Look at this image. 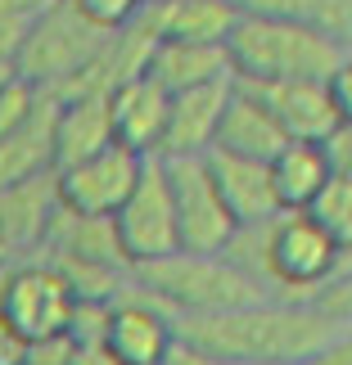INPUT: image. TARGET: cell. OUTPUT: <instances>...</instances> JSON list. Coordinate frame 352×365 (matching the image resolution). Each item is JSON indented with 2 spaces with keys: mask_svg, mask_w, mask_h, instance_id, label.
Listing matches in <instances>:
<instances>
[{
  "mask_svg": "<svg viewBox=\"0 0 352 365\" xmlns=\"http://www.w3.org/2000/svg\"><path fill=\"white\" fill-rule=\"evenodd\" d=\"M172 329L181 339L199 343L208 356L221 365L235 361H307L321 343L352 334L343 320L321 316L307 302L285 298H253L226 307V312H203V316H172Z\"/></svg>",
  "mask_w": 352,
  "mask_h": 365,
  "instance_id": "1",
  "label": "cell"
},
{
  "mask_svg": "<svg viewBox=\"0 0 352 365\" xmlns=\"http://www.w3.org/2000/svg\"><path fill=\"white\" fill-rule=\"evenodd\" d=\"M226 59L235 81H298L330 73L352 59V41L326 36L316 27H298L285 19H262V14H239L226 32Z\"/></svg>",
  "mask_w": 352,
  "mask_h": 365,
  "instance_id": "2",
  "label": "cell"
},
{
  "mask_svg": "<svg viewBox=\"0 0 352 365\" xmlns=\"http://www.w3.org/2000/svg\"><path fill=\"white\" fill-rule=\"evenodd\" d=\"M131 284L140 293H149L167 316H203V312H226V307L253 302V298H271L226 252H186V248L131 266Z\"/></svg>",
  "mask_w": 352,
  "mask_h": 365,
  "instance_id": "3",
  "label": "cell"
},
{
  "mask_svg": "<svg viewBox=\"0 0 352 365\" xmlns=\"http://www.w3.org/2000/svg\"><path fill=\"white\" fill-rule=\"evenodd\" d=\"M109 36L114 32L91 23L73 0H50L41 9V19L32 23L27 41L19 46V54H14V73L41 86L46 95H68L86 77V68L100 59Z\"/></svg>",
  "mask_w": 352,
  "mask_h": 365,
  "instance_id": "4",
  "label": "cell"
},
{
  "mask_svg": "<svg viewBox=\"0 0 352 365\" xmlns=\"http://www.w3.org/2000/svg\"><path fill=\"white\" fill-rule=\"evenodd\" d=\"M348 262V248L334 244L298 207H280L262 221V284L271 298L307 302L321 279Z\"/></svg>",
  "mask_w": 352,
  "mask_h": 365,
  "instance_id": "5",
  "label": "cell"
},
{
  "mask_svg": "<svg viewBox=\"0 0 352 365\" xmlns=\"http://www.w3.org/2000/svg\"><path fill=\"white\" fill-rule=\"evenodd\" d=\"M73 302L77 293L68 289V279L36 252L0 266V325L14 343L36 347L50 339H68Z\"/></svg>",
  "mask_w": 352,
  "mask_h": 365,
  "instance_id": "6",
  "label": "cell"
},
{
  "mask_svg": "<svg viewBox=\"0 0 352 365\" xmlns=\"http://www.w3.org/2000/svg\"><path fill=\"white\" fill-rule=\"evenodd\" d=\"M172 194V217H176V248L186 252H221L235 235V217L226 212L221 194L208 176L203 158H159Z\"/></svg>",
  "mask_w": 352,
  "mask_h": 365,
  "instance_id": "7",
  "label": "cell"
},
{
  "mask_svg": "<svg viewBox=\"0 0 352 365\" xmlns=\"http://www.w3.org/2000/svg\"><path fill=\"white\" fill-rule=\"evenodd\" d=\"M140 167H145V158H140L136 149L109 140V145H100L95 153H86V158H77L68 167H54V190H59V203L68 212L114 217L122 207V199L131 194Z\"/></svg>",
  "mask_w": 352,
  "mask_h": 365,
  "instance_id": "8",
  "label": "cell"
},
{
  "mask_svg": "<svg viewBox=\"0 0 352 365\" xmlns=\"http://www.w3.org/2000/svg\"><path fill=\"white\" fill-rule=\"evenodd\" d=\"M114 230L118 244L126 252V262H154L176 252V217H172V194H167V176L159 158H145L131 194L122 199V207L114 212Z\"/></svg>",
  "mask_w": 352,
  "mask_h": 365,
  "instance_id": "9",
  "label": "cell"
},
{
  "mask_svg": "<svg viewBox=\"0 0 352 365\" xmlns=\"http://www.w3.org/2000/svg\"><path fill=\"white\" fill-rule=\"evenodd\" d=\"M239 86H248L266 108H271V118L280 122V131H285L289 140H321V135H330L339 122H352V113L334 100L330 77L326 81H316V77H298V81H239Z\"/></svg>",
  "mask_w": 352,
  "mask_h": 365,
  "instance_id": "10",
  "label": "cell"
},
{
  "mask_svg": "<svg viewBox=\"0 0 352 365\" xmlns=\"http://www.w3.org/2000/svg\"><path fill=\"white\" fill-rule=\"evenodd\" d=\"M172 339H176L172 316L126 279V289L109 302V325H104V343L118 352V361L122 365H159L167 356V347H172Z\"/></svg>",
  "mask_w": 352,
  "mask_h": 365,
  "instance_id": "11",
  "label": "cell"
},
{
  "mask_svg": "<svg viewBox=\"0 0 352 365\" xmlns=\"http://www.w3.org/2000/svg\"><path fill=\"white\" fill-rule=\"evenodd\" d=\"M226 95H231V77L167 95V122H163V140H159L154 158H203L213 149Z\"/></svg>",
  "mask_w": 352,
  "mask_h": 365,
  "instance_id": "12",
  "label": "cell"
},
{
  "mask_svg": "<svg viewBox=\"0 0 352 365\" xmlns=\"http://www.w3.org/2000/svg\"><path fill=\"white\" fill-rule=\"evenodd\" d=\"M54 212H59L54 172H36V176L0 185V244L14 257H32L41 248V240H46Z\"/></svg>",
  "mask_w": 352,
  "mask_h": 365,
  "instance_id": "13",
  "label": "cell"
},
{
  "mask_svg": "<svg viewBox=\"0 0 352 365\" xmlns=\"http://www.w3.org/2000/svg\"><path fill=\"white\" fill-rule=\"evenodd\" d=\"M163 122H167V91L154 77L136 73L109 91V131H114L118 145L136 149L140 158L159 153Z\"/></svg>",
  "mask_w": 352,
  "mask_h": 365,
  "instance_id": "14",
  "label": "cell"
},
{
  "mask_svg": "<svg viewBox=\"0 0 352 365\" xmlns=\"http://www.w3.org/2000/svg\"><path fill=\"white\" fill-rule=\"evenodd\" d=\"M203 163H208V176H213L226 212L235 217V226H253V221H266V217L280 212L266 163L239 158V153H221V149H208Z\"/></svg>",
  "mask_w": 352,
  "mask_h": 365,
  "instance_id": "15",
  "label": "cell"
},
{
  "mask_svg": "<svg viewBox=\"0 0 352 365\" xmlns=\"http://www.w3.org/2000/svg\"><path fill=\"white\" fill-rule=\"evenodd\" d=\"M285 131H280V122L271 118V108H266L258 95L248 86H239L231 81V95H226V108H221L217 118V135H213V149L221 153H239V158H276V149L285 145Z\"/></svg>",
  "mask_w": 352,
  "mask_h": 365,
  "instance_id": "16",
  "label": "cell"
},
{
  "mask_svg": "<svg viewBox=\"0 0 352 365\" xmlns=\"http://www.w3.org/2000/svg\"><path fill=\"white\" fill-rule=\"evenodd\" d=\"M145 77H154L167 95H172V91L203 86V81H226L231 77V59H226V46H221V41H172V36H159V41H149Z\"/></svg>",
  "mask_w": 352,
  "mask_h": 365,
  "instance_id": "17",
  "label": "cell"
},
{
  "mask_svg": "<svg viewBox=\"0 0 352 365\" xmlns=\"http://www.w3.org/2000/svg\"><path fill=\"white\" fill-rule=\"evenodd\" d=\"M235 19H239L235 0H149L136 27L149 41L172 36V41H221L226 46Z\"/></svg>",
  "mask_w": 352,
  "mask_h": 365,
  "instance_id": "18",
  "label": "cell"
},
{
  "mask_svg": "<svg viewBox=\"0 0 352 365\" xmlns=\"http://www.w3.org/2000/svg\"><path fill=\"white\" fill-rule=\"evenodd\" d=\"M109 140H114L109 95H64V100H54V167L86 158Z\"/></svg>",
  "mask_w": 352,
  "mask_h": 365,
  "instance_id": "19",
  "label": "cell"
},
{
  "mask_svg": "<svg viewBox=\"0 0 352 365\" xmlns=\"http://www.w3.org/2000/svg\"><path fill=\"white\" fill-rule=\"evenodd\" d=\"M36 172H54V95L27 122L0 135V185Z\"/></svg>",
  "mask_w": 352,
  "mask_h": 365,
  "instance_id": "20",
  "label": "cell"
},
{
  "mask_svg": "<svg viewBox=\"0 0 352 365\" xmlns=\"http://www.w3.org/2000/svg\"><path fill=\"white\" fill-rule=\"evenodd\" d=\"M266 172H271V190L280 207H307V199L334 176L316 140H285L276 149V158H266Z\"/></svg>",
  "mask_w": 352,
  "mask_h": 365,
  "instance_id": "21",
  "label": "cell"
},
{
  "mask_svg": "<svg viewBox=\"0 0 352 365\" xmlns=\"http://www.w3.org/2000/svg\"><path fill=\"white\" fill-rule=\"evenodd\" d=\"M239 14H262V19H285L298 27H316L326 36L352 41V0H235Z\"/></svg>",
  "mask_w": 352,
  "mask_h": 365,
  "instance_id": "22",
  "label": "cell"
},
{
  "mask_svg": "<svg viewBox=\"0 0 352 365\" xmlns=\"http://www.w3.org/2000/svg\"><path fill=\"white\" fill-rule=\"evenodd\" d=\"M298 212L312 217L334 244L352 248V172H334L326 185L307 199V207H298Z\"/></svg>",
  "mask_w": 352,
  "mask_h": 365,
  "instance_id": "23",
  "label": "cell"
},
{
  "mask_svg": "<svg viewBox=\"0 0 352 365\" xmlns=\"http://www.w3.org/2000/svg\"><path fill=\"white\" fill-rule=\"evenodd\" d=\"M50 0H0V68H14V54Z\"/></svg>",
  "mask_w": 352,
  "mask_h": 365,
  "instance_id": "24",
  "label": "cell"
},
{
  "mask_svg": "<svg viewBox=\"0 0 352 365\" xmlns=\"http://www.w3.org/2000/svg\"><path fill=\"white\" fill-rule=\"evenodd\" d=\"M73 5L86 14L91 23L109 27V32H122V27H131V23L140 19L145 0H73Z\"/></svg>",
  "mask_w": 352,
  "mask_h": 365,
  "instance_id": "25",
  "label": "cell"
},
{
  "mask_svg": "<svg viewBox=\"0 0 352 365\" xmlns=\"http://www.w3.org/2000/svg\"><path fill=\"white\" fill-rule=\"evenodd\" d=\"M64 365H122V361L104 339H86V343H68Z\"/></svg>",
  "mask_w": 352,
  "mask_h": 365,
  "instance_id": "26",
  "label": "cell"
},
{
  "mask_svg": "<svg viewBox=\"0 0 352 365\" xmlns=\"http://www.w3.org/2000/svg\"><path fill=\"white\" fill-rule=\"evenodd\" d=\"M303 365H352V334H339V339L321 343Z\"/></svg>",
  "mask_w": 352,
  "mask_h": 365,
  "instance_id": "27",
  "label": "cell"
},
{
  "mask_svg": "<svg viewBox=\"0 0 352 365\" xmlns=\"http://www.w3.org/2000/svg\"><path fill=\"white\" fill-rule=\"evenodd\" d=\"M64 356H68V339H50V343L23 347V361L19 365H64Z\"/></svg>",
  "mask_w": 352,
  "mask_h": 365,
  "instance_id": "28",
  "label": "cell"
},
{
  "mask_svg": "<svg viewBox=\"0 0 352 365\" xmlns=\"http://www.w3.org/2000/svg\"><path fill=\"white\" fill-rule=\"evenodd\" d=\"M235 365H303V361H235Z\"/></svg>",
  "mask_w": 352,
  "mask_h": 365,
  "instance_id": "29",
  "label": "cell"
},
{
  "mask_svg": "<svg viewBox=\"0 0 352 365\" xmlns=\"http://www.w3.org/2000/svg\"><path fill=\"white\" fill-rule=\"evenodd\" d=\"M9 262H14V252H9L5 244H0V266H9Z\"/></svg>",
  "mask_w": 352,
  "mask_h": 365,
  "instance_id": "30",
  "label": "cell"
},
{
  "mask_svg": "<svg viewBox=\"0 0 352 365\" xmlns=\"http://www.w3.org/2000/svg\"><path fill=\"white\" fill-rule=\"evenodd\" d=\"M159 365H172V361H167V356H163V361H159Z\"/></svg>",
  "mask_w": 352,
  "mask_h": 365,
  "instance_id": "31",
  "label": "cell"
},
{
  "mask_svg": "<svg viewBox=\"0 0 352 365\" xmlns=\"http://www.w3.org/2000/svg\"><path fill=\"white\" fill-rule=\"evenodd\" d=\"M145 5H149V0H145Z\"/></svg>",
  "mask_w": 352,
  "mask_h": 365,
  "instance_id": "32",
  "label": "cell"
}]
</instances>
